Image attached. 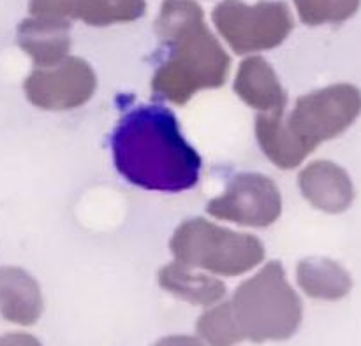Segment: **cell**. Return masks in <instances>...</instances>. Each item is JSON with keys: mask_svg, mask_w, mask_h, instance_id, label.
Here are the masks:
<instances>
[{"mask_svg": "<svg viewBox=\"0 0 361 346\" xmlns=\"http://www.w3.org/2000/svg\"><path fill=\"white\" fill-rule=\"evenodd\" d=\"M111 150L120 174L140 188L176 193L200 179V155L182 136L173 111L162 105L127 111L113 132Z\"/></svg>", "mask_w": 361, "mask_h": 346, "instance_id": "1", "label": "cell"}, {"mask_svg": "<svg viewBox=\"0 0 361 346\" xmlns=\"http://www.w3.org/2000/svg\"><path fill=\"white\" fill-rule=\"evenodd\" d=\"M159 35L169 48L152 77L155 98L183 105L200 90L226 83L231 60L190 4L173 2L159 25Z\"/></svg>", "mask_w": 361, "mask_h": 346, "instance_id": "2", "label": "cell"}, {"mask_svg": "<svg viewBox=\"0 0 361 346\" xmlns=\"http://www.w3.org/2000/svg\"><path fill=\"white\" fill-rule=\"evenodd\" d=\"M231 308L245 340L254 343L289 340L303 320L302 299L275 260L236 288Z\"/></svg>", "mask_w": 361, "mask_h": 346, "instance_id": "3", "label": "cell"}, {"mask_svg": "<svg viewBox=\"0 0 361 346\" xmlns=\"http://www.w3.org/2000/svg\"><path fill=\"white\" fill-rule=\"evenodd\" d=\"M169 248L178 262L229 278L254 269L264 259V246L256 236L240 234L203 218L183 222Z\"/></svg>", "mask_w": 361, "mask_h": 346, "instance_id": "4", "label": "cell"}, {"mask_svg": "<svg viewBox=\"0 0 361 346\" xmlns=\"http://www.w3.org/2000/svg\"><path fill=\"white\" fill-rule=\"evenodd\" d=\"M361 113V91L348 83L331 84L296 101L284 129L305 160L321 143L341 136Z\"/></svg>", "mask_w": 361, "mask_h": 346, "instance_id": "5", "label": "cell"}, {"mask_svg": "<svg viewBox=\"0 0 361 346\" xmlns=\"http://www.w3.org/2000/svg\"><path fill=\"white\" fill-rule=\"evenodd\" d=\"M208 214L245 227H268L282 213V197L270 178L256 172L235 176L222 196L207 206Z\"/></svg>", "mask_w": 361, "mask_h": 346, "instance_id": "6", "label": "cell"}, {"mask_svg": "<svg viewBox=\"0 0 361 346\" xmlns=\"http://www.w3.org/2000/svg\"><path fill=\"white\" fill-rule=\"evenodd\" d=\"M27 97L46 111H69L87 104L95 94L97 77L88 62L66 56L48 67H37L28 76Z\"/></svg>", "mask_w": 361, "mask_h": 346, "instance_id": "7", "label": "cell"}, {"mask_svg": "<svg viewBox=\"0 0 361 346\" xmlns=\"http://www.w3.org/2000/svg\"><path fill=\"white\" fill-rule=\"evenodd\" d=\"M215 21L229 46L240 55L275 48L291 30V20L282 6H259L249 9L229 2L219 7Z\"/></svg>", "mask_w": 361, "mask_h": 346, "instance_id": "8", "label": "cell"}, {"mask_svg": "<svg viewBox=\"0 0 361 346\" xmlns=\"http://www.w3.org/2000/svg\"><path fill=\"white\" fill-rule=\"evenodd\" d=\"M303 197L324 213H344L355 200V186L341 165L330 160H316L298 176Z\"/></svg>", "mask_w": 361, "mask_h": 346, "instance_id": "9", "label": "cell"}, {"mask_svg": "<svg viewBox=\"0 0 361 346\" xmlns=\"http://www.w3.org/2000/svg\"><path fill=\"white\" fill-rule=\"evenodd\" d=\"M235 91L245 104L259 113L286 109L288 94L282 88L270 63L259 56H252L240 63L235 79Z\"/></svg>", "mask_w": 361, "mask_h": 346, "instance_id": "10", "label": "cell"}, {"mask_svg": "<svg viewBox=\"0 0 361 346\" xmlns=\"http://www.w3.org/2000/svg\"><path fill=\"white\" fill-rule=\"evenodd\" d=\"M159 285L182 301L207 308L217 305L226 295V285L221 280L197 273L178 260L159 271Z\"/></svg>", "mask_w": 361, "mask_h": 346, "instance_id": "11", "label": "cell"}, {"mask_svg": "<svg viewBox=\"0 0 361 346\" xmlns=\"http://www.w3.org/2000/svg\"><path fill=\"white\" fill-rule=\"evenodd\" d=\"M296 280L300 288L309 297L321 301H338L351 292V274L331 259L312 257L296 267Z\"/></svg>", "mask_w": 361, "mask_h": 346, "instance_id": "12", "label": "cell"}, {"mask_svg": "<svg viewBox=\"0 0 361 346\" xmlns=\"http://www.w3.org/2000/svg\"><path fill=\"white\" fill-rule=\"evenodd\" d=\"M0 308L11 322L32 326L42 313L39 285L23 271H11L0 283Z\"/></svg>", "mask_w": 361, "mask_h": 346, "instance_id": "13", "label": "cell"}, {"mask_svg": "<svg viewBox=\"0 0 361 346\" xmlns=\"http://www.w3.org/2000/svg\"><path fill=\"white\" fill-rule=\"evenodd\" d=\"M284 111L259 113L256 118V136L263 153L281 169H295L303 162L284 129Z\"/></svg>", "mask_w": 361, "mask_h": 346, "instance_id": "14", "label": "cell"}, {"mask_svg": "<svg viewBox=\"0 0 361 346\" xmlns=\"http://www.w3.org/2000/svg\"><path fill=\"white\" fill-rule=\"evenodd\" d=\"M25 51L37 67H48L66 58L69 51V35L63 25H28L21 34Z\"/></svg>", "mask_w": 361, "mask_h": 346, "instance_id": "15", "label": "cell"}, {"mask_svg": "<svg viewBox=\"0 0 361 346\" xmlns=\"http://www.w3.org/2000/svg\"><path fill=\"white\" fill-rule=\"evenodd\" d=\"M196 333L208 346H236L245 341L231 302H222L204 312L197 320Z\"/></svg>", "mask_w": 361, "mask_h": 346, "instance_id": "16", "label": "cell"}, {"mask_svg": "<svg viewBox=\"0 0 361 346\" xmlns=\"http://www.w3.org/2000/svg\"><path fill=\"white\" fill-rule=\"evenodd\" d=\"M302 18L310 25L348 20L358 11L360 0H296Z\"/></svg>", "mask_w": 361, "mask_h": 346, "instance_id": "17", "label": "cell"}, {"mask_svg": "<svg viewBox=\"0 0 361 346\" xmlns=\"http://www.w3.org/2000/svg\"><path fill=\"white\" fill-rule=\"evenodd\" d=\"M152 346H204L203 341L194 336H168Z\"/></svg>", "mask_w": 361, "mask_h": 346, "instance_id": "18", "label": "cell"}, {"mask_svg": "<svg viewBox=\"0 0 361 346\" xmlns=\"http://www.w3.org/2000/svg\"><path fill=\"white\" fill-rule=\"evenodd\" d=\"M0 346H42L30 334H13V336H7L6 340L0 341Z\"/></svg>", "mask_w": 361, "mask_h": 346, "instance_id": "19", "label": "cell"}]
</instances>
